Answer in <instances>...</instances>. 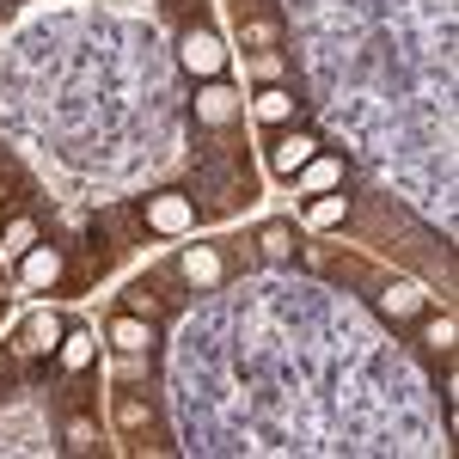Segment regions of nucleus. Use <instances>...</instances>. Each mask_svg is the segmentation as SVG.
<instances>
[{"instance_id":"1","label":"nucleus","mask_w":459,"mask_h":459,"mask_svg":"<svg viewBox=\"0 0 459 459\" xmlns=\"http://www.w3.org/2000/svg\"><path fill=\"white\" fill-rule=\"evenodd\" d=\"M178 62L196 74V80H221V74H227V43H221L209 25H190V31L178 37Z\"/></svg>"},{"instance_id":"2","label":"nucleus","mask_w":459,"mask_h":459,"mask_svg":"<svg viewBox=\"0 0 459 459\" xmlns=\"http://www.w3.org/2000/svg\"><path fill=\"white\" fill-rule=\"evenodd\" d=\"M142 227H153V233H190L196 227V203L184 190H160V196L142 203Z\"/></svg>"},{"instance_id":"3","label":"nucleus","mask_w":459,"mask_h":459,"mask_svg":"<svg viewBox=\"0 0 459 459\" xmlns=\"http://www.w3.org/2000/svg\"><path fill=\"white\" fill-rule=\"evenodd\" d=\"M190 110H196V123L227 129V123L239 117V92H233L227 80H203V86H196V99H190Z\"/></svg>"},{"instance_id":"4","label":"nucleus","mask_w":459,"mask_h":459,"mask_svg":"<svg viewBox=\"0 0 459 459\" xmlns=\"http://www.w3.org/2000/svg\"><path fill=\"white\" fill-rule=\"evenodd\" d=\"M307 160H318V135H313V129H288L282 142L270 147V172H276V178H294Z\"/></svg>"},{"instance_id":"5","label":"nucleus","mask_w":459,"mask_h":459,"mask_svg":"<svg viewBox=\"0 0 459 459\" xmlns=\"http://www.w3.org/2000/svg\"><path fill=\"white\" fill-rule=\"evenodd\" d=\"M62 337H68V325H62L56 313H31V325H25V337L13 343V355H56Z\"/></svg>"},{"instance_id":"6","label":"nucleus","mask_w":459,"mask_h":459,"mask_svg":"<svg viewBox=\"0 0 459 459\" xmlns=\"http://www.w3.org/2000/svg\"><path fill=\"white\" fill-rule=\"evenodd\" d=\"M251 117L270 123V129H288V123H300V99H294L288 86H264V92L251 99Z\"/></svg>"},{"instance_id":"7","label":"nucleus","mask_w":459,"mask_h":459,"mask_svg":"<svg viewBox=\"0 0 459 459\" xmlns=\"http://www.w3.org/2000/svg\"><path fill=\"white\" fill-rule=\"evenodd\" d=\"M105 337H110V343H117L123 355H147V350H153V318H142V313H117Z\"/></svg>"},{"instance_id":"8","label":"nucleus","mask_w":459,"mask_h":459,"mask_svg":"<svg viewBox=\"0 0 459 459\" xmlns=\"http://www.w3.org/2000/svg\"><path fill=\"white\" fill-rule=\"evenodd\" d=\"M178 270H184V282H190V288H214L221 276H227V264H221V251H214V246H190L184 257H178Z\"/></svg>"},{"instance_id":"9","label":"nucleus","mask_w":459,"mask_h":459,"mask_svg":"<svg viewBox=\"0 0 459 459\" xmlns=\"http://www.w3.org/2000/svg\"><path fill=\"white\" fill-rule=\"evenodd\" d=\"M62 276H68V257H62L56 246H31L25 251V288H56Z\"/></svg>"},{"instance_id":"10","label":"nucleus","mask_w":459,"mask_h":459,"mask_svg":"<svg viewBox=\"0 0 459 459\" xmlns=\"http://www.w3.org/2000/svg\"><path fill=\"white\" fill-rule=\"evenodd\" d=\"M56 361H62L68 374H86V368L99 361V337H92V331H74V325H68V337H62V350H56Z\"/></svg>"},{"instance_id":"11","label":"nucleus","mask_w":459,"mask_h":459,"mask_svg":"<svg viewBox=\"0 0 459 459\" xmlns=\"http://www.w3.org/2000/svg\"><path fill=\"white\" fill-rule=\"evenodd\" d=\"M350 221V196H337V190H318L313 203H307V227L325 233V227H343Z\"/></svg>"},{"instance_id":"12","label":"nucleus","mask_w":459,"mask_h":459,"mask_svg":"<svg viewBox=\"0 0 459 459\" xmlns=\"http://www.w3.org/2000/svg\"><path fill=\"white\" fill-rule=\"evenodd\" d=\"M423 307H429V294L417 282H392L386 294H380V313H386V318H417Z\"/></svg>"},{"instance_id":"13","label":"nucleus","mask_w":459,"mask_h":459,"mask_svg":"<svg viewBox=\"0 0 459 459\" xmlns=\"http://www.w3.org/2000/svg\"><path fill=\"white\" fill-rule=\"evenodd\" d=\"M294 178H300L313 196H318V190H343V166H337V160H325V153H318V160H307Z\"/></svg>"},{"instance_id":"14","label":"nucleus","mask_w":459,"mask_h":459,"mask_svg":"<svg viewBox=\"0 0 459 459\" xmlns=\"http://www.w3.org/2000/svg\"><path fill=\"white\" fill-rule=\"evenodd\" d=\"M123 313H142V318H166V300H160V288H147V282H135L129 294H123Z\"/></svg>"},{"instance_id":"15","label":"nucleus","mask_w":459,"mask_h":459,"mask_svg":"<svg viewBox=\"0 0 459 459\" xmlns=\"http://www.w3.org/2000/svg\"><path fill=\"white\" fill-rule=\"evenodd\" d=\"M257 251H264L270 264H288V257H294V233H288L282 221H270V227L257 233Z\"/></svg>"},{"instance_id":"16","label":"nucleus","mask_w":459,"mask_h":459,"mask_svg":"<svg viewBox=\"0 0 459 459\" xmlns=\"http://www.w3.org/2000/svg\"><path fill=\"white\" fill-rule=\"evenodd\" d=\"M147 417H153V411H147V404L135 398V392H123V398H117V429H129V435H142V429H147Z\"/></svg>"},{"instance_id":"17","label":"nucleus","mask_w":459,"mask_h":459,"mask_svg":"<svg viewBox=\"0 0 459 459\" xmlns=\"http://www.w3.org/2000/svg\"><path fill=\"white\" fill-rule=\"evenodd\" d=\"M142 227V209H105L99 214V233H110V239H129Z\"/></svg>"},{"instance_id":"18","label":"nucleus","mask_w":459,"mask_h":459,"mask_svg":"<svg viewBox=\"0 0 459 459\" xmlns=\"http://www.w3.org/2000/svg\"><path fill=\"white\" fill-rule=\"evenodd\" d=\"M31 246H37V227L25 221V214H13V221H6V246L0 251H19V257H25Z\"/></svg>"},{"instance_id":"19","label":"nucleus","mask_w":459,"mask_h":459,"mask_svg":"<svg viewBox=\"0 0 459 459\" xmlns=\"http://www.w3.org/2000/svg\"><path fill=\"white\" fill-rule=\"evenodd\" d=\"M68 447L74 454H92V447H99V423H92V417H74L68 423Z\"/></svg>"},{"instance_id":"20","label":"nucleus","mask_w":459,"mask_h":459,"mask_svg":"<svg viewBox=\"0 0 459 459\" xmlns=\"http://www.w3.org/2000/svg\"><path fill=\"white\" fill-rule=\"evenodd\" d=\"M246 43L251 49H270L276 43V19H246Z\"/></svg>"},{"instance_id":"21","label":"nucleus","mask_w":459,"mask_h":459,"mask_svg":"<svg viewBox=\"0 0 459 459\" xmlns=\"http://www.w3.org/2000/svg\"><path fill=\"white\" fill-rule=\"evenodd\" d=\"M429 350H454V318H435V325H429Z\"/></svg>"},{"instance_id":"22","label":"nucleus","mask_w":459,"mask_h":459,"mask_svg":"<svg viewBox=\"0 0 459 459\" xmlns=\"http://www.w3.org/2000/svg\"><path fill=\"white\" fill-rule=\"evenodd\" d=\"M0 6H6V0H0Z\"/></svg>"}]
</instances>
